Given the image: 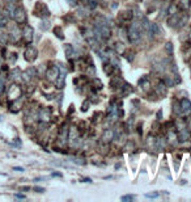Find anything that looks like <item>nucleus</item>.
<instances>
[{
  "instance_id": "6e6552de",
  "label": "nucleus",
  "mask_w": 191,
  "mask_h": 202,
  "mask_svg": "<svg viewBox=\"0 0 191 202\" xmlns=\"http://www.w3.org/2000/svg\"><path fill=\"white\" fill-rule=\"evenodd\" d=\"M145 197H148V198H156V197H158V194H157V193H152V194H145Z\"/></svg>"
},
{
  "instance_id": "7ed1b4c3",
  "label": "nucleus",
  "mask_w": 191,
  "mask_h": 202,
  "mask_svg": "<svg viewBox=\"0 0 191 202\" xmlns=\"http://www.w3.org/2000/svg\"><path fill=\"white\" fill-rule=\"evenodd\" d=\"M24 38H25L28 42L33 39V28H30L29 25H26L25 28H24Z\"/></svg>"
},
{
  "instance_id": "0eeeda50",
  "label": "nucleus",
  "mask_w": 191,
  "mask_h": 202,
  "mask_svg": "<svg viewBox=\"0 0 191 202\" xmlns=\"http://www.w3.org/2000/svg\"><path fill=\"white\" fill-rule=\"evenodd\" d=\"M5 41H7V34L3 33V31L0 30V42H1V43H5Z\"/></svg>"
},
{
  "instance_id": "ddd939ff",
  "label": "nucleus",
  "mask_w": 191,
  "mask_h": 202,
  "mask_svg": "<svg viewBox=\"0 0 191 202\" xmlns=\"http://www.w3.org/2000/svg\"><path fill=\"white\" fill-rule=\"evenodd\" d=\"M13 1H15V0H8V3H13Z\"/></svg>"
},
{
  "instance_id": "f8f14e48",
  "label": "nucleus",
  "mask_w": 191,
  "mask_h": 202,
  "mask_svg": "<svg viewBox=\"0 0 191 202\" xmlns=\"http://www.w3.org/2000/svg\"><path fill=\"white\" fill-rule=\"evenodd\" d=\"M84 182H92L90 178H84Z\"/></svg>"
},
{
  "instance_id": "1a4fd4ad",
  "label": "nucleus",
  "mask_w": 191,
  "mask_h": 202,
  "mask_svg": "<svg viewBox=\"0 0 191 202\" xmlns=\"http://www.w3.org/2000/svg\"><path fill=\"white\" fill-rule=\"evenodd\" d=\"M132 198H133L132 196H124V197H122V199H123V201H128V199H130V201H131V199H132Z\"/></svg>"
},
{
  "instance_id": "f03ea898",
  "label": "nucleus",
  "mask_w": 191,
  "mask_h": 202,
  "mask_svg": "<svg viewBox=\"0 0 191 202\" xmlns=\"http://www.w3.org/2000/svg\"><path fill=\"white\" fill-rule=\"evenodd\" d=\"M35 58H37V50L34 49V47H29V49L25 51V59L29 60V62H31V60H34Z\"/></svg>"
},
{
  "instance_id": "f257e3e1",
  "label": "nucleus",
  "mask_w": 191,
  "mask_h": 202,
  "mask_svg": "<svg viewBox=\"0 0 191 202\" xmlns=\"http://www.w3.org/2000/svg\"><path fill=\"white\" fill-rule=\"evenodd\" d=\"M12 17L15 18V21L16 22H18V24L25 22V20H26L25 10H24L22 8H16L15 12H13V15H12Z\"/></svg>"
},
{
  "instance_id": "9d476101",
  "label": "nucleus",
  "mask_w": 191,
  "mask_h": 202,
  "mask_svg": "<svg viewBox=\"0 0 191 202\" xmlns=\"http://www.w3.org/2000/svg\"><path fill=\"white\" fill-rule=\"evenodd\" d=\"M35 190L38 192V193H42V192H44V189L43 188H35Z\"/></svg>"
},
{
  "instance_id": "20e7f679",
  "label": "nucleus",
  "mask_w": 191,
  "mask_h": 202,
  "mask_svg": "<svg viewBox=\"0 0 191 202\" xmlns=\"http://www.w3.org/2000/svg\"><path fill=\"white\" fill-rule=\"evenodd\" d=\"M47 78H49L50 80H55V79L58 78V68L56 67H52L51 70L47 71Z\"/></svg>"
},
{
  "instance_id": "39448f33",
  "label": "nucleus",
  "mask_w": 191,
  "mask_h": 202,
  "mask_svg": "<svg viewBox=\"0 0 191 202\" xmlns=\"http://www.w3.org/2000/svg\"><path fill=\"white\" fill-rule=\"evenodd\" d=\"M18 33H20V31H18V29L17 28H15V26H12V28L9 29V37L10 38H12V41H17V38H18Z\"/></svg>"
},
{
  "instance_id": "423d86ee",
  "label": "nucleus",
  "mask_w": 191,
  "mask_h": 202,
  "mask_svg": "<svg viewBox=\"0 0 191 202\" xmlns=\"http://www.w3.org/2000/svg\"><path fill=\"white\" fill-rule=\"evenodd\" d=\"M182 108H183V112H188L191 109V102L188 100H182Z\"/></svg>"
},
{
  "instance_id": "9b49d317",
  "label": "nucleus",
  "mask_w": 191,
  "mask_h": 202,
  "mask_svg": "<svg viewBox=\"0 0 191 202\" xmlns=\"http://www.w3.org/2000/svg\"><path fill=\"white\" fill-rule=\"evenodd\" d=\"M15 171H18V172H22L24 168H18V167H16V168H15Z\"/></svg>"
}]
</instances>
